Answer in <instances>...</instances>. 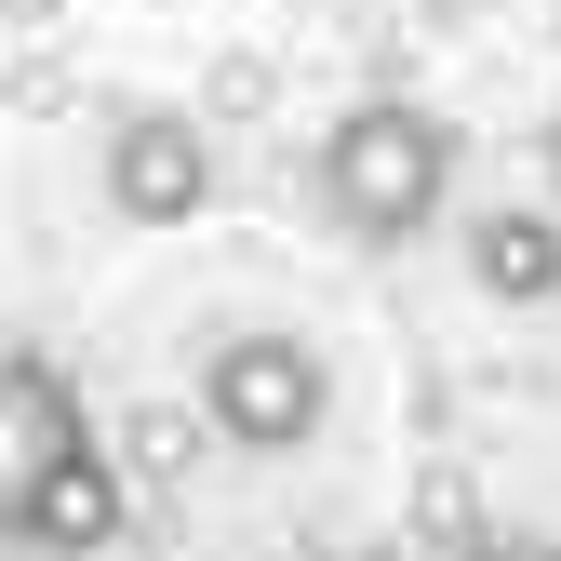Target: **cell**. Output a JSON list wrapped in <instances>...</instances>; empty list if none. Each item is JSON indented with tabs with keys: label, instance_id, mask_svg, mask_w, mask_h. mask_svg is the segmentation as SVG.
<instances>
[{
	"label": "cell",
	"instance_id": "obj_1",
	"mask_svg": "<svg viewBox=\"0 0 561 561\" xmlns=\"http://www.w3.org/2000/svg\"><path fill=\"white\" fill-rule=\"evenodd\" d=\"M455 148L468 134L442 107H414V94H362L321 148H308V201L334 215L347 254H414L442 228V201H455Z\"/></svg>",
	"mask_w": 561,
	"mask_h": 561
},
{
	"label": "cell",
	"instance_id": "obj_2",
	"mask_svg": "<svg viewBox=\"0 0 561 561\" xmlns=\"http://www.w3.org/2000/svg\"><path fill=\"white\" fill-rule=\"evenodd\" d=\"M321 414H334V375H321L308 334H267L254 321V334L201 347V428H215L228 455H308Z\"/></svg>",
	"mask_w": 561,
	"mask_h": 561
},
{
	"label": "cell",
	"instance_id": "obj_3",
	"mask_svg": "<svg viewBox=\"0 0 561 561\" xmlns=\"http://www.w3.org/2000/svg\"><path fill=\"white\" fill-rule=\"evenodd\" d=\"M94 187H107L121 228H187L215 201V121L201 107H121L94 134Z\"/></svg>",
	"mask_w": 561,
	"mask_h": 561
},
{
	"label": "cell",
	"instance_id": "obj_4",
	"mask_svg": "<svg viewBox=\"0 0 561 561\" xmlns=\"http://www.w3.org/2000/svg\"><path fill=\"white\" fill-rule=\"evenodd\" d=\"M94 442V414H81V388H67L41 347H0V535H27V508H41V481Z\"/></svg>",
	"mask_w": 561,
	"mask_h": 561
},
{
	"label": "cell",
	"instance_id": "obj_5",
	"mask_svg": "<svg viewBox=\"0 0 561 561\" xmlns=\"http://www.w3.org/2000/svg\"><path fill=\"white\" fill-rule=\"evenodd\" d=\"M468 280L495 308H561V201H495V215H468Z\"/></svg>",
	"mask_w": 561,
	"mask_h": 561
},
{
	"label": "cell",
	"instance_id": "obj_6",
	"mask_svg": "<svg viewBox=\"0 0 561 561\" xmlns=\"http://www.w3.org/2000/svg\"><path fill=\"white\" fill-rule=\"evenodd\" d=\"M121 522H134V495H121V455H67L54 481H41V508H27V535L14 548H41V561H107L121 548Z\"/></svg>",
	"mask_w": 561,
	"mask_h": 561
},
{
	"label": "cell",
	"instance_id": "obj_7",
	"mask_svg": "<svg viewBox=\"0 0 561 561\" xmlns=\"http://www.w3.org/2000/svg\"><path fill=\"white\" fill-rule=\"evenodd\" d=\"M187 442H201L187 414H134V428H121V468H148V481H174V468H187Z\"/></svg>",
	"mask_w": 561,
	"mask_h": 561
},
{
	"label": "cell",
	"instance_id": "obj_8",
	"mask_svg": "<svg viewBox=\"0 0 561 561\" xmlns=\"http://www.w3.org/2000/svg\"><path fill=\"white\" fill-rule=\"evenodd\" d=\"M442 561H561L548 535H468V548H442Z\"/></svg>",
	"mask_w": 561,
	"mask_h": 561
},
{
	"label": "cell",
	"instance_id": "obj_9",
	"mask_svg": "<svg viewBox=\"0 0 561 561\" xmlns=\"http://www.w3.org/2000/svg\"><path fill=\"white\" fill-rule=\"evenodd\" d=\"M548 201H561V121H548Z\"/></svg>",
	"mask_w": 561,
	"mask_h": 561
},
{
	"label": "cell",
	"instance_id": "obj_10",
	"mask_svg": "<svg viewBox=\"0 0 561 561\" xmlns=\"http://www.w3.org/2000/svg\"><path fill=\"white\" fill-rule=\"evenodd\" d=\"M14 14H67V0H14Z\"/></svg>",
	"mask_w": 561,
	"mask_h": 561
}]
</instances>
